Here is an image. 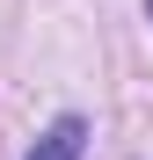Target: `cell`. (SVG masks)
<instances>
[{"mask_svg": "<svg viewBox=\"0 0 153 160\" xmlns=\"http://www.w3.org/2000/svg\"><path fill=\"white\" fill-rule=\"evenodd\" d=\"M146 15H153V0H146Z\"/></svg>", "mask_w": 153, "mask_h": 160, "instance_id": "cell-2", "label": "cell"}, {"mask_svg": "<svg viewBox=\"0 0 153 160\" xmlns=\"http://www.w3.org/2000/svg\"><path fill=\"white\" fill-rule=\"evenodd\" d=\"M80 138H88V124H80V117H59V124L29 146V160H80Z\"/></svg>", "mask_w": 153, "mask_h": 160, "instance_id": "cell-1", "label": "cell"}]
</instances>
